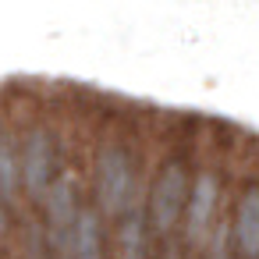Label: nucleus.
I'll list each match as a JSON object with an SVG mask.
<instances>
[{
  "label": "nucleus",
  "mask_w": 259,
  "mask_h": 259,
  "mask_svg": "<svg viewBox=\"0 0 259 259\" xmlns=\"http://www.w3.org/2000/svg\"><path fill=\"white\" fill-rule=\"evenodd\" d=\"M231 248L234 259H259V178L241 185L231 199Z\"/></svg>",
  "instance_id": "nucleus-1"
}]
</instances>
